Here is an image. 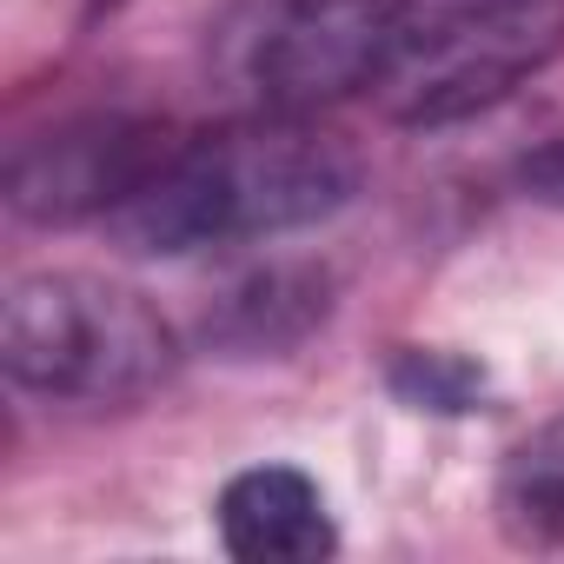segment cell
<instances>
[{
	"mask_svg": "<svg viewBox=\"0 0 564 564\" xmlns=\"http://www.w3.org/2000/svg\"><path fill=\"white\" fill-rule=\"evenodd\" d=\"M359 193V153L319 113H246L219 133L180 140L147 186L107 213L127 252L180 259L206 246L279 239L333 219Z\"/></svg>",
	"mask_w": 564,
	"mask_h": 564,
	"instance_id": "1",
	"label": "cell"
},
{
	"mask_svg": "<svg viewBox=\"0 0 564 564\" xmlns=\"http://www.w3.org/2000/svg\"><path fill=\"white\" fill-rule=\"evenodd\" d=\"M0 359L28 392L74 405H133L173 379V326L120 279L28 272L0 300Z\"/></svg>",
	"mask_w": 564,
	"mask_h": 564,
	"instance_id": "2",
	"label": "cell"
},
{
	"mask_svg": "<svg viewBox=\"0 0 564 564\" xmlns=\"http://www.w3.org/2000/svg\"><path fill=\"white\" fill-rule=\"evenodd\" d=\"M557 47L564 0H392L372 100L399 127H452L544 74Z\"/></svg>",
	"mask_w": 564,
	"mask_h": 564,
	"instance_id": "3",
	"label": "cell"
},
{
	"mask_svg": "<svg viewBox=\"0 0 564 564\" xmlns=\"http://www.w3.org/2000/svg\"><path fill=\"white\" fill-rule=\"evenodd\" d=\"M392 41V0H232L213 74L246 113H319L372 94Z\"/></svg>",
	"mask_w": 564,
	"mask_h": 564,
	"instance_id": "4",
	"label": "cell"
},
{
	"mask_svg": "<svg viewBox=\"0 0 564 564\" xmlns=\"http://www.w3.org/2000/svg\"><path fill=\"white\" fill-rule=\"evenodd\" d=\"M180 140H166L153 120H133V113L61 120L8 160V206L21 219H41V226L107 219L113 206H127L147 186V173Z\"/></svg>",
	"mask_w": 564,
	"mask_h": 564,
	"instance_id": "5",
	"label": "cell"
},
{
	"mask_svg": "<svg viewBox=\"0 0 564 564\" xmlns=\"http://www.w3.org/2000/svg\"><path fill=\"white\" fill-rule=\"evenodd\" d=\"M219 544L239 564H313L333 557L339 531L300 465H252L219 491Z\"/></svg>",
	"mask_w": 564,
	"mask_h": 564,
	"instance_id": "6",
	"label": "cell"
},
{
	"mask_svg": "<svg viewBox=\"0 0 564 564\" xmlns=\"http://www.w3.org/2000/svg\"><path fill=\"white\" fill-rule=\"evenodd\" d=\"M498 511L524 544H564V419H551L505 471Z\"/></svg>",
	"mask_w": 564,
	"mask_h": 564,
	"instance_id": "7",
	"label": "cell"
},
{
	"mask_svg": "<svg viewBox=\"0 0 564 564\" xmlns=\"http://www.w3.org/2000/svg\"><path fill=\"white\" fill-rule=\"evenodd\" d=\"M392 392L419 412H471L485 392V372L471 359H452V352H405L392 366Z\"/></svg>",
	"mask_w": 564,
	"mask_h": 564,
	"instance_id": "8",
	"label": "cell"
},
{
	"mask_svg": "<svg viewBox=\"0 0 564 564\" xmlns=\"http://www.w3.org/2000/svg\"><path fill=\"white\" fill-rule=\"evenodd\" d=\"M518 186H524V199H538V206H557V213H564V140L538 147V153L518 166Z\"/></svg>",
	"mask_w": 564,
	"mask_h": 564,
	"instance_id": "9",
	"label": "cell"
}]
</instances>
